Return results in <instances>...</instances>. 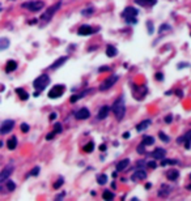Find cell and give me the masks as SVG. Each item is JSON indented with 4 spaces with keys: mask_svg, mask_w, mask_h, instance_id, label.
Returning a JSON list of instances; mask_svg holds the SVG:
<instances>
[{
    "mask_svg": "<svg viewBox=\"0 0 191 201\" xmlns=\"http://www.w3.org/2000/svg\"><path fill=\"white\" fill-rule=\"evenodd\" d=\"M128 165H130V159L128 158L122 159L121 162H118V165H116V170L123 171V170H126V167H128Z\"/></svg>",
    "mask_w": 191,
    "mask_h": 201,
    "instance_id": "obj_19",
    "label": "cell"
},
{
    "mask_svg": "<svg viewBox=\"0 0 191 201\" xmlns=\"http://www.w3.org/2000/svg\"><path fill=\"white\" fill-rule=\"evenodd\" d=\"M175 163H178L177 159H164L163 162H161V165L166 166V165H175Z\"/></svg>",
    "mask_w": 191,
    "mask_h": 201,
    "instance_id": "obj_31",
    "label": "cell"
},
{
    "mask_svg": "<svg viewBox=\"0 0 191 201\" xmlns=\"http://www.w3.org/2000/svg\"><path fill=\"white\" fill-rule=\"evenodd\" d=\"M169 192H170V188H169V187L166 188L165 185H164V187L161 188V191L158 192V195H160L161 197H164V196H168V195H169Z\"/></svg>",
    "mask_w": 191,
    "mask_h": 201,
    "instance_id": "obj_29",
    "label": "cell"
},
{
    "mask_svg": "<svg viewBox=\"0 0 191 201\" xmlns=\"http://www.w3.org/2000/svg\"><path fill=\"white\" fill-rule=\"evenodd\" d=\"M12 173H13V165L5 166V167L2 170V174H0V183L7 182V179H8V178L11 176Z\"/></svg>",
    "mask_w": 191,
    "mask_h": 201,
    "instance_id": "obj_8",
    "label": "cell"
},
{
    "mask_svg": "<svg viewBox=\"0 0 191 201\" xmlns=\"http://www.w3.org/2000/svg\"><path fill=\"white\" fill-rule=\"evenodd\" d=\"M187 189H191V184H190V185H187Z\"/></svg>",
    "mask_w": 191,
    "mask_h": 201,
    "instance_id": "obj_52",
    "label": "cell"
},
{
    "mask_svg": "<svg viewBox=\"0 0 191 201\" xmlns=\"http://www.w3.org/2000/svg\"><path fill=\"white\" fill-rule=\"evenodd\" d=\"M163 73H156V80H158V81H163Z\"/></svg>",
    "mask_w": 191,
    "mask_h": 201,
    "instance_id": "obj_43",
    "label": "cell"
},
{
    "mask_svg": "<svg viewBox=\"0 0 191 201\" xmlns=\"http://www.w3.org/2000/svg\"><path fill=\"white\" fill-rule=\"evenodd\" d=\"M16 93L18 94V97H20V98L23 99V101H26V99L29 98V94H28V93L24 90V89H20V88H17V89H16Z\"/></svg>",
    "mask_w": 191,
    "mask_h": 201,
    "instance_id": "obj_24",
    "label": "cell"
},
{
    "mask_svg": "<svg viewBox=\"0 0 191 201\" xmlns=\"http://www.w3.org/2000/svg\"><path fill=\"white\" fill-rule=\"evenodd\" d=\"M147 178V173L143 170V168H139L136 170L134 174L131 175V180H134V182H139V180H143Z\"/></svg>",
    "mask_w": 191,
    "mask_h": 201,
    "instance_id": "obj_10",
    "label": "cell"
},
{
    "mask_svg": "<svg viewBox=\"0 0 191 201\" xmlns=\"http://www.w3.org/2000/svg\"><path fill=\"white\" fill-rule=\"evenodd\" d=\"M67 60H68V58H67V56H62V58H59L58 60H55L53 64H51L50 68H51V69H58L59 67H62V65H63L65 62H67Z\"/></svg>",
    "mask_w": 191,
    "mask_h": 201,
    "instance_id": "obj_13",
    "label": "cell"
},
{
    "mask_svg": "<svg viewBox=\"0 0 191 201\" xmlns=\"http://www.w3.org/2000/svg\"><path fill=\"white\" fill-rule=\"evenodd\" d=\"M55 132H56V133H60V132H62V125H60L59 123L55 124Z\"/></svg>",
    "mask_w": 191,
    "mask_h": 201,
    "instance_id": "obj_36",
    "label": "cell"
},
{
    "mask_svg": "<svg viewBox=\"0 0 191 201\" xmlns=\"http://www.w3.org/2000/svg\"><path fill=\"white\" fill-rule=\"evenodd\" d=\"M165 122H166V123H172V116H170V115L166 116V118H165Z\"/></svg>",
    "mask_w": 191,
    "mask_h": 201,
    "instance_id": "obj_45",
    "label": "cell"
},
{
    "mask_svg": "<svg viewBox=\"0 0 191 201\" xmlns=\"http://www.w3.org/2000/svg\"><path fill=\"white\" fill-rule=\"evenodd\" d=\"M178 143H185V145H186V148L188 149L190 148V145H191V129L186 133L185 136L183 137H181L179 140H178Z\"/></svg>",
    "mask_w": 191,
    "mask_h": 201,
    "instance_id": "obj_15",
    "label": "cell"
},
{
    "mask_svg": "<svg viewBox=\"0 0 191 201\" xmlns=\"http://www.w3.org/2000/svg\"><path fill=\"white\" fill-rule=\"evenodd\" d=\"M14 127V122L13 120H4L0 125V132H2V135H5V133H8L12 131V128Z\"/></svg>",
    "mask_w": 191,
    "mask_h": 201,
    "instance_id": "obj_9",
    "label": "cell"
},
{
    "mask_svg": "<svg viewBox=\"0 0 191 201\" xmlns=\"http://www.w3.org/2000/svg\"><path fill=\"white\" fill-rule=\"evenodd\" d=\"M93 11H94L93 8H89V9H84V11H83L81 13H83V14H85V16H88V14H90V13H92Z\"/></svg>",
    "mask_w": 191,
    "mask_h": 201,
    "instance_id": "obj_38",
    "label": "cell"
},
{
    "mask_svg": "<svg viewBox=\"0 0 191 201\" xmlns=\"http://www.w3.org/2000/svg\"><path fill=\"white\" fill-rule=\"evenodd\" d=\"M105 149H106V146H105V145H101V146H100V150H101V152H104Z\"/></svg>",
    "mask_w": 191,
    "mask_h": 201,
    "instance_id": "obj_50",
    "label": "cell"
},
{
    "mask_svg": "<svg viewBox=\"0 0 191 201\" xmlns=\"http://www.w3.org/2000/svg\"><path fill=\"white\" fill-rule=\"evenodd\" d=\"M8 44H9V39H7V38L0 39V48L2 50H5L7 47H8Z\"/></svg>",
    "mask_w": 191,
    "mask_h": 201,
    "instance_id": "obj_28",
    "label": "cell"
},
{
    "mask_svg": "<svg viewBox=\"0 0 191 201\" xmlns=\"http://www.w3.org/2000/svg\"><path fill=\"white\" fill-rule=\"evenodd\" d=\"M83 149H84V152H85V153H90V152L93 150V149H94V144H93V143H88Z\"/></svg>",
    "mask_w": 191,
    "mask_h": 201,
    "instance_id": "obj_30",
    "label": "cell"
},
{
    "mask_svg": "<svg viewBox=\"0 0 191 201\" xmlns=\"http://www.w3.org/2000/svg\"><path fill=\"white\" fill-rule=\"evenodd\" d=\"M38 173H39V167H34V168H33V171H32L30 174L35 176V175H38Z\"/></svg>",
    "mask_w": 191,
    "mask_h": 201,
    "instance_id": "obj_40",
    "label": "cell"
},
{
    "mask_svg": "<svg viewBox=\"0 0 191 201\" xmlns=\"http://www.w3.org/2000/svg\"><path fill=\"white\" fill-rule=\"evenodd\" d=\"M60 7H62V2H58L55 3L54 5H51L50 8L46 9L45 13H42V16H41V21L43 22V24H46V22H49L51 18H53V16L56 13V11H59L60 9Z\"/></svg>",
    "mask_w": 191,
    "mask_h": 201,
    "instance_id": "obj_2",
    "label": "cell"
},
{
    "mask_svg": "<svg viewBox=\"0 0 191 201\" xmlns=\"http://www.w3.org/2000/svg\"><path fill=\"white\" fill-rule=\"evenodd\" d=\"M136 3L142 7H153L157 3V0H136Z\"/></svg>",
    "mask_w": 191,
    "mask_h": 201,
    "instance_id": "obj_18",
    "label": "cell"
},
{
    "mask_svg": "<svg viewBox=\"0 0 191 201\" xmlns=\"http://www.w3.org/2000/svg\"><path fill=\"white\" fill-rule=\"evenodd\" d=\"M113 113H114L115 118L118 119V120H122V119H123L124 113H126V105H124L123 95H121L119 98L114 102V105H113Z\"/></svg>",
    "mask_w": 191,
    "mask_h": 201,
    "instance_id": "obj_1",
    "label": "cell"
},
{
    "mask_svg": "<svg viewBox=\"0 0 191 201\" xmlns=\"http://www.w3.org/2000/svg\"><path fill=\"white\" fill-rule=\"evenodd\" d=\"M35 22H37V20H32V21H30V25H34Z\"/></svg>",
    "mask_w": 191,
    "mask_h": 201,
    "instance_id": "obj_51",
    "label": "cell"
},
{
    "mask_svg": "<svg viewBox=\"0 0 191 201\" xmlns=\"http://www.w3.org/2000/svg\"><path fill=\"white\" fill-rule=\"evenodd\" d=\"M14 188H16V184H14L13 182H11V180L7 182V189H8V191H13Z\"/></svg>",
    "mask_w": 191,
    "mask_h": 201,
    "instance_id": "obj_32",
    "label": "cell"
},
{
    "mask_svg": "<svg viewBox=\"0 0 191 201\" xmlns=\"http://www.w3.org/2000/svg\"><path fill=\"white\" fill-rule=\"evenodd\" d=\"M106 55H107L109 58L115 56V55H116V48H115L114 46H111V44H109V46L106 47Z\"/></svg>",
    "mask_w": 191,
    "mask_h": 201,
    "instance_id": "obj_23",
    "label": "cell"
},
{
    "mask_svg": "<svg viewBox=\"0 0 191 201\" xmlns=\"http://www.w3.org/2000/svg\"><path fill=\"white\" fill-rule=\"evenodd\" d=\"M7 146H8L9 150H14L16 146H17V138L16 137H11L8 140V143H7Z\"/></svg>",
    "mask_w": 191,
    "mask_h": 201,
    "instance_id": "obj_21",
    "label": "cell"
},
{
    "mask_svg": "<svg viewBox=\"0 0 191 201\" xmlns=\"http://www.w3.org/2000/svg\"><path fill=\"white\" fill-rule=\"evenodd\" d=\"M55 118H56V114H55V113H53V114H50V120H54Z\"/></svg>",
    "mask_w": 191,
    "mask_h": 201,
    "instance_id": "obj_47",
    "label": "cell"
},
{
    "mask_svg": "<svg viewBox=\"0 0 191 201\" xmlns=\"http://www.w3.org/2000/svg\"><path fill=\"white\" fill-rule=\"evenodd\" d=\"M165 154H166L165 149H163V148H157L156 150L152 153V157L156 158V159H163V158L165 157Z\"/></svg>",
    "mask_w": 191,
    "mask_h": 201,
    "instance_id": "obj_14",
    "label": "cell"
},
{
    "mask_svg": "<svg viewBox=\"0 0 191 201\" xmlns=\"http://www.w3.org/2000/svg\"><path fill=\"white\" fill-rule=\"evenodd\" d=\"M16 68H17V63L14 62V60H9L8 63H7V65H5V72L11 73L13 71H16Z\"/></svg>",
    "mask_w": 191,
    "mask_h": 201,
    "instance_id": "obj_16",
    "label": "cell"
},
{
    "mask_svg": "<svg viewBox=\"0 0 191 201\" xmlns=\"http://www.w3.org/2000/svg\"><path fill=\"white\" fill-rule=\"evenodd\" d=\"M80 98H81V97H80V95H72V97H71V99H70V101H71V102L73 103V102H76V101H79Z\"/></svg>",
    "mask_w": 191,
    "mask_h": 201,
    "instance_id": "obj_37",
    "label": "cell"
},
{
    "mask_svg": "<svg viewBox=\"0 0 191 201\" xmlns=\"http://www.w3.org/2000/svg\"><path fill=\"white\" fill-rule=\"evenodd\" d=\"M151 124V120H143V122H140L137 125H136V129L139 131V132H142V131H144L148 125Z\"/></svg>",
    "mask_w": 191,
    "mask_h": 201,
    "instance_id": "obj_22",
    "label": "cell"
},
{
    "mask_svg": "<svg viewBox=\"0 0 191 201\" xmlns=\"http://www.w3.org/2000/svg\"><path fill=\"white\" fill-rule=\"evenodd\" d=\"M158 136H160V138H161V140L164 141V143H169V140H170V138H169V136H166L164 132H160V133H158Z\"/></svg>",
    "mask_w": 191,
    "mask_h": 201,
    "instance_id": "obj_33",
    "label": "cell"
},
{
    "mask_svg": "<svg viewBox=\"0 0 191 201\" xmlns=\"http://www.w3.org/2000/svg\"><path fill=\"white\" fill-rule=\"evenodd\" d=\"M49 83H50V78H49L47 74H42V76H38L34 80L33 86H34V89L37 92H41L49 85Z\"/></svg>",
    "mask_w": 191,
    "mask_h": 201,
    "instance_id": "obj_4",
    "label": "cell"
},
{
    "mask_svg": "<svg viewBox=\"0 0 191 201\" xmlns=\"http://www.w3.org/2000/svg\"><path fill=\"white\" fill-rule=\"evenodd\" d=\"M64 92H65V86L64 85H55L49 92V97L50 98H59Z\"/></svg>",
    "mask_w": 191,
    "mask_h": 201,
    "instance_id": "obj_7",
    "label": "cell"
},
{
    "mask_svg": "<svg viewBox=\"0 0 191 201\" xmlns=\"http://www.w3.org/2000/svg\"><path fill=\"white\" fill-rule=\"evenodd\" d=\"M109 111H110V107L109 106H102L100 108V113H98V119L100 120H102V119H105L109 114Z\"/></svg>",
    "mask_w": 191,
    "mask_h": 201,
    "instance_id": "obj_17",
    "label": "cell"
},
{
    "mask_svg": "<svg viewBox=\"0 0 191 201\" xmlns=\"http://www.w3.org/2000/svg\"><path fill=\"white\" fill-rule=\"evenodd\" d=\"M137 13H139V12H137L136 8H134V7H127V8L123 11L122 16L126 18V21L128 22V24L135 25V24H137V18H136Z\"/></svg>",
    "mask_w": 191,
    "mask_h": 201,
    "instance_id": "obj_3",
    "label": "cell"
},
{
    "mask_svg": "<svg viewBox=\"0 0 191 201\" xmlns=\"http://www.w3.org/2000/svg\"><path fill=\"white\" fill-rule=\"evenodd\" d=\"M102 197H104L105 200L107 201H111L114 198V195H113V192H110V191H105L104 192V195H102Z\"/></svg>",
    "mask_w": 191,
    "mask_h": 201,
    "instance_id": "obj_27",
    "label": "cell"
},
{
    "mask_svg": "<svg viewBox=\"0 0 191 201\" xmlns=\"http://www.w3.org/2000/svg\"><path fill=\"white\" fill-rule=\"evenodd\" d=\"M21 131H23V132H29V125L26 124V123H23V124H21Z\"/></svg>",
    "mask_w": 191,
    "mask_h": 201,
    "instance_id": "obj_35",
    "label": "cell"
},
{
    "mask_svg": "<svg viewBox=\"0 0 191 201\" xmlns=\"http://www.w3.org/2000/svg\"><path fill=\"white\" fill-rule=\"evenodd\" d=\"M118 76H116V74H114V76H109L104 83H102L101 85H100V90L101 92H104V90H107V89H110L111 86H114L115 85V83L116 81H118Z\"/></svg>",
    "mask_w": 191,
    "mask_h": 201,
    "instance_id": "obj_6",
    "label": "cell"
},
{
    "mask_svg": "<svg viewBox=\"0 0 191 201\" xmlns=\"http://www.w3.org/2000/svg\"><path fill=\"white\" fill-rule=\"evenodd\" d=\"M147 166H148V167H151V168H156V162L151 161V162H148V163H147Z\"/></svg>",
    "mask_w": 191,
    "mask_h": 201,
    "instance_id": "obj_39",
    "label": "cell"
},
{
    "mask_svg": "<svg viewBox=\"0 0 191 201\" xmlns=\"http://www.w3.org/2000/svg\"><path fill=\"white\" fill-rule=\"evenodd\" d=\"M24 8H28L33 12H37V11H41L43 7H45V3L41 2V0H33V2H28V3H24L23 4Z\"/></svg>",
    "mask_w": 191,
    "mask_h": 201,
    "instance_id": "obj_5",
    "label": "cell"
},
{
    "mask_svg": "<svg viewBox=\"0 0 191 201\" xmlns=\"http://www.w3.org/2000/svg\"><path fill=\"white\" fill-rule=\"evenodd\" d=\"M104 71H109V67H101L100 72H104Z\"/></svg>",
    "mask_w": 191,
    "mask_h": 201,
    "instance_id": "obj_48",
    "label": "cell"
},
{
    "mask_svg": "<svg viewBox=\"0 0 191 201\" xmlns=\"http://www.w3.org/2000/svg\"><path fill=\"white\" fill-rule=\"evenodd\" d=\"M148 26H149V33H153V26H152V22H148Z\"/></svg>",
    "mask_w": 191,
    "mask_h": 201,
    "instance_id": "obj_46",
    "label": "cell"
},
{
    "mask_svg": "<svg viewBox=\"0 0 191 201\" xmlns=\"http://www.w3.org/2000/svg\"><path fill=\"white\" fill-rule=\"evenodd\" d=\"M55 133H56V132H53V133H49V135H47V140H53V138H54V136H55Z\"/></svg>",
    "mask_w": 191,
    "mask_h": 201,
    "instance_id": "obj_44",
    "label": "cell"
},
{
    "mask_svg": "<svg viewBox=\"0 0 191 201\" xmlns=\"http://www.w3.org/2000/svg\"><path fill=\"white\" fill-rule=\"evenodd\" d=\"M92 33H93V29H92L90 26H88V25L80 26L79 30H77V34H79V35H90Z\"/></svg>",
    "mask_w": 191,
    "mask_h": 201,
    "instance_id": "obj_12",
    "label": "cell"
},
{
    "mask_svg": "<svg viewBox=\"0 0 191 201\" xmlns=\"http://www.w3.org/2000/svg\"><path fill=\"white\" fill-rule=\"evenodd\" d=\"M89 116H90V113H89V110H88L86 107L80 108L79 111L75 113V118L79 119V120H84V119H88Z\"/></svg>",
    "mask_w": 191,
    "mask_h": 201,
    "instance_id": "obj_11",
    "label": "cell"
},
{
    "mask_svg": "<svg viewBox=\"0 0 191 201\" xmlns=\"http://www.w3.org/2000/svg\"><path fill=\"white\" fill-rule=\"evenodd\" d=\"M163 30H170V26H168V25H163L160 28V33L163 32Z\"/></svg>",
    "mask_w": 191,
    "mask_h": 201,
    "instance_id": "obj_41",
    "label": "cell"
},
{
    "mask_svg": "<svg viewBox=\"0 0 191 201\" xmlns=\"http://www.w3.org/2000/svg\"><path fill=\"white\" fill-rule=\"evenodd\" d=\"M123 137H124V138H128V137H130V133H128V132L123 133Z\"/></svg>",
    "mask_w": 191,
    "mask_h": 201,
    "instance_id": "obj_49",
    "label": "cell"
},
{
    "mask_svg": "<svg viewBox=\"0 0 191 201\" xmlns=\"http://www.w3.org/2000/svg\"><path fill=\"white\" fill-rule=\"evenodd\" d=\"M63 183H64V180H63V179H58V182H56V183L54 184V188H55V189L60 188V185H62Z\"/></svg>",
    "mask_w": 191,
    "mask_h": 201,
    "instance_id": "obj_34",
    "label": "cell"
},
{
    "mask_svg": "<svg viewBox=\"0 0 191 201\" xmlns=\"http://www.w3.org/2000/svg\"><path fill=\"white\" fill-rule=\"evenodd\" d=\"M153 143H155V138H153L152 136H144L143 137V144L144 145H153Z\"/></svg>",
    "mask_w": 191,
    "mask_h": 201,
    "instance_id": "obj_26",
    "label": "cell"
},
{
    "mask_svg": "<svg viewBox=\"0 0 191 201\" xmlns=\"http://www.w3.org/2000/svg\"><path fill=\"white\" fill-rule=\"evenodd\" d=\"M188 176H190V179H191V174H190V175H188Z\"/></svg>",
    "mask_w": 191,
    "mask_h": 201,
    "instance_id": "obj_53",
    "label": "cell"
},
{
    "mask_svg": "<svg viewBox=\"0 0 191 201\" xmlns=\"http://www.w3.org/2000/svg\"><path fill=\"white\" fill-rule=\"evenodd\" d=\"M137 152H139V153H140V154H143V153H144V144H142L140 146H139V148H137Z\"/></svg>",
    "mask_w": 191,
    "mask_h": 201,
    "instance_id": "obj_42",
    "label": "cell"
},
{
    "mask_svg": "<svg viewBox=\"0 0 191 201\" xmlns=\"http://www.w3.org/2000/svg\"><path fill=\"white\" fill-rule=\"evenodd\" d=\"M179 176V171L178 170H169L168 171V179L169 180H177Z\"/></svg>",
    "mask_w": 191,
    "mask_h": 201,
    "instance_id": "obj_20",
    "label": "cell"
},
{
    "mask_svg": "<svg viewBox=\"0 0 191 201\" xmlns=\"http://www.w3.org/2000/svg\"><path fill=\"white\" fill-rule=\"evenodd\" d=\"M106 182H107V176H106L105 174H101V175L97 176V183H98L100 185L106 184Z\"/></svg>",
    "mask_w": 191,
    "mask_h": 201,
    "instance_id": "obj_25",
    "label": "cell"
}]
</instances>
